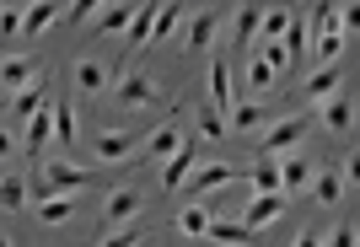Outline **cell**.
<instances>
[{"instance_id": "603a6c76", "label": "cell", "mask_w": 360, "mask_h": 247, "mask_svg": "<svg viewBox=\"0 0 360 247\" xmlns=\"http://www.w3.org/2000/svg\"><path fill=\"white\" fill-rule=\"evenodd\" d=\"M70 215H75V194H54V199L38 204V220H44V226H65Z\"/></svg>"}, {"instance_id": "484cf974", "label": "cell", "mask_w": 360, "mask_h": 247, "mask_svg": "<svg viewBox=\"0 0 360 247\" xmlns=\"http://www.w3.org/2000/svg\"><path fill=\"white\" fill-rule=\"evenodd\" d=\"M339 11H345L339 0H323V6H317V11H312V38H323V32H345V22H339Z\"/></svg>"}, {"instance_id": "277c9868", "label": "cell", "mask_w": 360, "mask_h": 247, "mask_svg": "<svg viewBox=\"0 0 360 247\" xmlns=\"http://www.w3.org/2000/svg\"><path fill=\"white\" fill-rule=\"evenodd\" d=\"M307 135H312V119H280L269 135H264V151L269 156H290Z\"/></svg>"}, {"instance_id": "ffe728a7", "label": "cell", "mask_w": 360, "mask_h": 247, "mask_svg": "<svg viewBox=\"0 0 360 247\" xmlns=\"http://www.w3.org/2000/svg\"><path fill=\"white\" fill-rule=\"evenodd\" d=\"M60 16V0H32L27 22H22V38H38V32H49V22Z\"/></svg>"}, {"instance_id": "60d3db41", "label": "cell", "mask_w": 360, "mask_h": 247, "mask_svg": "<svg viewBox=\"0 0 360 247\" xmlns=\"http://www.w3.org/2000/svg\"><path fill=\"white\" fill-rule=\"evenodd\" d=\"M339 172H345V183H349V188H360V151H349Z\"/></svg>"}, {"instance_id": "f1b7e54d", "label": "cell", "mask_w": 360, "mask_h": 247, "mask_svg": "<svg viewBox=\"0 0 360 247\" xmlns=\"http://www.w3.org/2000/svg\"><path fill=\"white\" fill-rule=\"evenodd\" d=\"M199 135H205V140H221L226 135V129H231V119H226V113L221 108H215V102H205V108H199Z\"/></svg>"}, {"instance_id": "7bdbcfd3", "label": "cell", "mask_w": 360, "mask_h": 247, "mask_svg": "<svg viewBox=\"0 0 360 247\" xmlns=\"http://www.w3.org/2000/svg\"><path fill=\"white\" fill-rule=\"evenodd\" d=\"M91 11H103V0H75V6H70V22H86Z\"/></svg>"}, {"instance_id": "44dd1931", "label": "cell", "mask_w": 360, "mask_h": 247, "mask_svg": "<svg viewBox=\"0 0 360 247\" xmlns=\"http://www.w3.org/2000/svg\"><path fill=\"white\" fill-rule=\"evenodd\" d=\"M146 151H150V161H172V156L183 151V135L172 129V124H167V129H156V135L146 140Z\"/></svg>"}, {"instance_id": "d4e9b609", "label": "cell", "mask_w": 360, "mask_h": 247, "mask_svg": "<svg viewBox=\"0 0 360 247\" xmlns=\"http://www.w3.org/2000/svg\"><path fill=\"white\" fill-rule=\"evenodd\" d=\"M0 76H6V86H11V92H27V86H38V65L6 60V70H0Z\"/></svg>"}, {"instance_id": "9c48e42d", "label": "cell", "mask_w": 360, "mask_h": 247, "mask_svg": "<svg viewBox=\"0 0 360 247\" xmlns=\"http://www.w3.org/2000/svg\"><path fill=\"white\" fill-rule=\"evenodd\" d=\"M317 161H307V156H285L280 161V183H285V194H301V188H312L317 183Z\"/></svg>"}, {"instance_id": "4dcf8cb0", "label": "cell", "mask_w": 360, "mask_h": 247, "mask_svg": "<svg viewBox=\"0 0 360 247\" xmlns=\"http://www.w3.org/2000/svg\"><path fill=\"white\" fill-rule=\"evenodd\" d=\"M345 38H349V32H323V38H312L317 65H333V60H339V54H345Z\"/></svg>"}, {"instance_id": "30bf717a", "label": "cell", "mask_w": 360, "mask_h": 247, "mask_svg": "<svg viewBox=\"0 0 360 247\" xmlns=\"http://www.w3.org/2000/svg\"><path fill=\"white\" fill-rule=\"evenodd\" d=\"M54 135H60V102H49V108L27 124V140H22V145H27V151L38 156V151H44V145H49Z\"/></svg>"}, {"instance_id": "9a60e30c", "label": "cell", "mask_w": 360, "mask_h": 247, "mask_svg": "<svg viewBox=\"0 0 360 247\" xmlns=\"http://www.w3.org/2000/svg\"><path fill=\"white\" fill-rule=\"evenodd\" d=\"M210 102L226 113V119H231V108H237V97H231V65H226V60L210 65Z\"/></svg>"}, {"instance_id": "d6a6232c", "label": "cell", "mask_w": 360, "mask_h": 247, "mask_svg": "<svg viewBox=\"0 0 360 247\" xmlns=\"http://www.w3.org/2000/svg\"><path fill=\"white\" fill-rule=\"evenodd\" d=\"M231 124L248 135V129H258V124H269V113L258 108V102H237V108H231Z\"/></svg>"}, {"instance_id": "b9f144b4", "label": "cell", "mask_w": 360, "mask_h": 247, "mask_svg": "<svg viewBox=\"0 0 360 247\" xmlns=\"http://www.w3.org/2000/svg\"><path fill=\"white\" fill-rule=\"evenodd\" d=\"M339 22H345V32H360V0H349L345 11H339Z\"/></svg>"}, {"instance_id": "3957f363", "label": "cell", "mask_w": 360, "mask_h": 247, "mask_svg": "<svg viewBox=\"0 0 360 247\" xmlns=\"http://www.w3.org/2000/svg\"><path fill=\"white\" fill-rule=\"evenodd\" d=\"M242 167H231V161H210V167H199L194 178H188V194L194 199H210V194H221L226 183H237Z\"/></svg>"}, {"instance_id": "cb8c5ba5", "label": "cell", "mask_w": 360, "mask_h": 247, "mask_svg": "<svg viewBox=\"0 0 360 247\" xmlns=\"http://www.w3.org/2000/svg\"><path fill=\"white\" fill-rule=\"evenodd\" d=\"M248 86H253V92H274V86H280V70H274L264 54H253V60H248Z\"/></svg>"}, {"instance_id": "ba28073f", "label": "cell", "mask_w": 360, "mask_h": 247, "mask_svg": "<svg viewBox=\"0 0 360 247\" xmlns=\"http://www.w3.org/2000/svg\"><path fill=\"white\" fill-rule=\"evenodd\" d=\"M135 151H140V135H129V129H103L97 135V156L103 161H129Z\"/></svg>"}, {"instance_id": "74e56055", "label": "cell", "mask_w": 360, "mask_h": 247, "mask_svg": "<svg viewBox=\"0 0 360 247\" xmlns=\"http://www.w3.org/2000/svg\"><path fill=\"white\" fill-rule=\"evenodd\" d=\"M54 140H60V145H70V140H75V108L65 102V97H60V135H54Z\"/></svg>"}, {"instance_id": "d590c367", "label": "cell", "mask_w": 360, "mask_h": 247, "mask_svg": "<svg viewBox=\"0 0 360 247\" xmlns=\"http://www.w3.org/2000/svg\"><path fill=\"white\" fill-rule=\"evenodd\" d=\"M22 199H27V194H22V178L6 172V183H0V204H6V210H22Z\"/></svg>"}, {"instance_id": "f546056e", "label": "cell", "mask_w": 360, "mask_h": 247, "mask_svg": "<svg viewBox=\"0 0 360 247\" xmlns=\"http://www.w3.org/2000/svg\"><path fill=\"white\" fill-rule=\"evenodd\" d=\"M290 22H296V16H290L285 6H280V11H264V32H258V44H280V38L290 32Z\"/></svg>"}, {"instance_id": "8992f818", "label": "cell", "mask_w": 360, "mask_h": 247, "mask_svg": "<svg viewBox=\"0 0 360 247\" xmlns=\"http://www.w3.org/2000/svg\"><path fill=\"white\" fill-rule=\"evenodd\" d=\"M290 210V194H253V204H248V210H242V220H248V226H269V220H280Z\"/></svg>"}, {"instance_id": "f35d334b", "label": "cell", "mask_w": 360, "mask_h": 247, "mask_svg": "<svg viewBox=\"0 0 360 247\" xmlns=\"http://www.w3.org/2000/svg\"><path fill=\"white\" fill-rule=\"evenodd\" d=\"M103 247H140V232H135V226H119V232L103 236Z\"/></svg>"}, {"instance_id": "4316f807", "label": "cell", "mask_w": 360, "mask_h": 247, "mask_svg": "<svg viewBox=\"0 0 360 247\" xmlns=\"http://www.w3.org/2000/svg\"><path fill=\"white\" fill-rule=\"evenodd\" d=\"M156 11H162V6H140V16L129 22V32H124V44H129V48H146L150 44V22H156Z\"/></svg>"}, {"instance_id": "e0dca14e", "label": "cell", "mask_w": 360, "mask_h": 247, "mask_svg": "<svg viewBox=\"0 0 360 247\" xmlns=\"http://www.w3.org/2000/svg\"><path fill=\"white\" fill-rule=\"evenodd\" d=\"M210 242H221V247H231V242H253V226L248 220H231V215H215L210 220Z\"/></svg>"}, {"instance_id": "2e32d148", "label": "cell", "mask_w": 360, "mask_h": 247, "mask_svg": "<svg viewBox=\"0 0 360 247\" xmlns=\"http://www.w3.org/2000/svg\"><path fill=\"white\" fill-rule=\"evenodd\" d=\"M44 108H49V102H44V81H38V86H27V92L11 97V124H32Z\"/></svg>"}, {"instance_id": "5bb4252c", "label": "cell", "mask_w": 360, "mask_h": 247, "mask_svg": "<svg viewBox=\"0 0 360 247\" xmlns=\"http://www.w3.org/2000/svg\"><path fill=\"white\" fill-rule=\"evenodd\" d=\"M345 188H349V183H345V172H339V167H323V172H317V183H312V199H317V210H333Z\"/></svg>"}, {"instance_id": "8d00e7d4", "label": "cell", "mask_w": 360, "mask_h": 247, "mask_svg": "<svg viewBox=\"0 0 360 247\" xmlns=\"http://www.w3.org/2000/svg\"><path fill=\"white\" fill-rule=\"evenodd\" d=\"M323 247H360V232L345 220V226H333V232H328V242H323Z\"/></svg>"}, {"instance_id": "836d02e7", "label": "cell", "mask_w": 360, "mask_h": 247, "mask_svg": "<svg viewBox=\"0 0 360 247\" xmlns=\"http://www.w3.org/2000/svg\"><path fill=\"white\" fill-rule=\"evenodd\" d=\"M285 48H290V60H296L301 48H312V22H290V32H285Z\"/></svg>"}, {"instance_id": "4fadbf2b", "label": "cell", "mask_w": 360, "mask_h": 247, "mask_svg": "<svg viewBox=\"0 0 360 247\" xmlns=\"http://www.w3.org/2000/svg\"><path fill=\"white\" fill-rule=\"evenodd\" d=\"M323 129L328 135H345V129H355V97H333V102H323Z\"/></svg>"}, {"instance_id": "7a4b0ae2", "label": "cell", "mask_w": 360, "mask_h": 247, "mask_svg": "<svg viewBox=\"0 0 360 247\" xmlns=\"http://www.w3.org/2000/svg\"><path fill=\"white\" fill-rule=\"evenodd\" d=\"M140 204H146V194H140V188H113V194L103 199V226H108V232H119V226H135Z\"/></svg>"}, {"instance_id": "8fae6325", "label": "cell", "mask_w": 360, "mask_h": 247, "mask_svg": "<svg viewBox=\"0 0 360 247\" xmlns=\"http://www.w3.org/2000/svg\"><path fill=\"white\" fill-rule=\"evenodd\" d=\"M113 102H119V108H146V102H156V81L150 76H124Z\"/></svg>"}, {"instance_id": "83f0119b", "label": "cell", "mask_w": 360, "mask_h": 247, "mask_svg": "<svg viewBox=\"0 0 360 247\" xmlns=\"http://www.w3.org/2000/svg\"><path fill=\"white\" fill-rule=\"evenodd\" d=\"M135 6H103V11H97V27L103 32H129V22H135Z\"/></svg>"}, {"instance_id": "ab89813d", "label": "cell", "mask_w": 360, "mask_h": 247, "mask_svg": "<svg viewBox=\"0 0 360 247\" xmlns=\"http://www.w3.org/2000/svg\"><path fill=\"white\" fill-rule=\"evenodd\" d=\"M22 22H27V16H16V6H6V16H0V32H6V38H22Z\"/></svg>"}, {"instance_id": "6da1fadb", "label": "cell", "mask_w": 360, "mask_h": 247, "mask_svg": "<svg viewBox=\"0 0 360 247\" xmlns=\"http://www.w3.org/2000/svg\"><path fill=\"white\" fill-rule=\"evenodd\" d=\"M86 178H91V172H86V167H75V161H49L44 178H38V204L54 199V194H75Z\"/></svg>"}, {"instance_id": "1f68e13d", "label": "cell", "mask_w": 360, "mask_h": 247, "mask_svg": "<svg viewBox=\"0 0 360 247\" xmlns=\"http://www.w3.org/2000/svg\"><path fill=\"white\" fill-rule=\"evenodd\" d=\"M248 183H253L258 194H285V183H280V167H269V161L248 172Z\"/></svg>"}, {"instance_id": "d6986e66", "label": "cell", "mask_w": 360, "mask_h": 247, "mask_svg": "<svg viewBox=\"0 0 360 247\" xmlns=\"http://www.w3.org/2000/svg\"><path fill=\"white\" fill-rule=\"evenodd\" d=\"M264 0H248L242 6V16H237V44H258V32H264Z\"/></svg>"}, {"instance_id": "e575fe53", "label": "cell", "mask_w": 360, "mask_h": 247, "mask_svg": "<svg viewBox=\"0 0 360 247\" xmlns=\"http://www.w3.org/2000/svg\"><path fill=\"white\" fill-rule=\"evenodd\" d=\"M253 54H264V60H269L274 70H280V76H285V70H290V48H285V38H280V44H258Z\"/></svg>"}, {"instance_id": "ee69618b", "label": "cell", "mask_w": 360, "mask_h": 247, "mask_svg": "<svg viewBox=\"0 0 360 247\" xmlns=\"http://www.w3.org/2000/svg\"><path fill=\"white\" fill-rule=\"evenodd\" d=\"M296 247H323V236H317V232H301V236H296Z\"/></svg>"}, {"instance_id": "ac0fdd59", "label": "cell", "mask_w": 360, "mask_h": 247, "mask_svg": "<svg viewBox=\"0 0 360 247\" xmlns=\"http://www.w3.org/2000/svg\"><path fill=\"white\" fill-rule=\"evenodd\" d=\"M75 86H81V92H108V65L97 60V54L75 60Z\"/></svg>"}, {"instance_id": "5b68a950", "label": "cell", "mask_w": 360, "mask_h": 247, "mask_svg": "<svg viewBox=\"0 0 360 247\" xmlns=\"http://www.w3.org/2000/svg\"><path fill=\"white\" fill-rule=\"evenodd\" d=\"M215 32H221V11H199L183 22V44L194 48V54H205V48L215 44Z\"/></svg>"}, {"instance_id": "7402d4cb", "label": "cell", "mask_w": 360, "mask_h": 247, "mask_svg": "<svg viewBox=\"0 0 360 247\" xmlns=\"http://www.w3.org/2000/svg\"><path fill=\"white\" fill-rule=\"evenodd\" d=\"M210 220H215V215L194 199L188 210H178V232H183V236H210Z\"/></svg>"}, {"instance_id": "52a82bcc", "label": "cell", "mask_w": 360, "mask_h": 247, "mask_svg": "<svg viewBox=\"0 0 360 247\" xmlns=\"http://www.w3.org/2000/svg\"><path fill=\"white\" fill-rule=\"evenodd\" d=\"M194 172H199V161H194V140H183V151L162 167V188H167V194H178V188L188 183Z\"/></svg>"}, {"instance_id": "7c38bea8", "label": "cell", "mask_w": 360, "mask_h": 247, "mask_svg": "<svg viewBox=\"0 0 360 247\" xmlns=\"http://www.w3.org/2000/svg\"><path fill=\"white\" fill-rule=\"evenodd\" d=\"M339 86H345V76H339L333 65H323V70L307 81V102H312V108H323V102H333V97H339Z\"/></svg>"}]
</instances>
